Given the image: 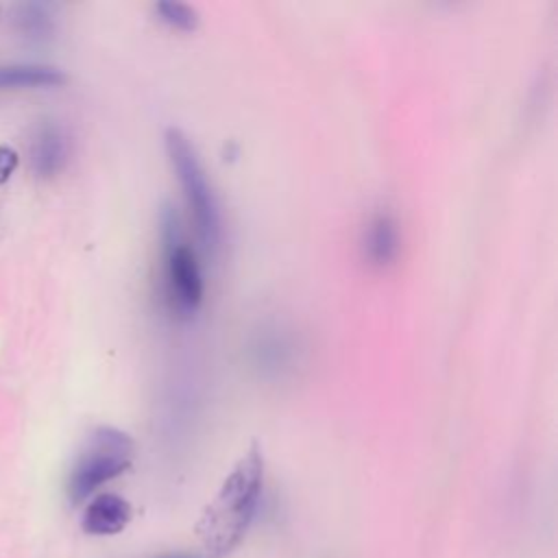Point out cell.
Segmentation results:
<instances>
[{"mask_svg":"<svg viewBox=\"0 0 558 558\" xmlns=\"http://www.w3.org/2000/svg\"><path fill=\"white\" fill-rule=\"evenodd\" d=\"M65 159V144L57 129H44L33 148V163L39 174H54Z\"/></svg>","mask_w":558,"mask_h":558,"instance_id":"obj_8","label":"cell"},{"mask_svg":"<svg viewBox=\"0 0 558 558\" xmlns=\"http://www.w3.org/2000/svg\"><path fill=\"white\" fill-rule=\"evenodd\" d=\"M159 558H196V556H187V554H166V556H159Z\"/></svg>","mask_w":558,"mask_h":558,"instance_id":"obj_11","label":"cell"},{"mask_svg":"<svg viewBox=\"0 0 558 558\" xmlns=\"http://www.w3.org/2000/svg\"><path fill=\"white\" fill-rule=\"evenodd\" d=\"M159 225H161L163 272H166L168 296L174 310L183 314H192L203 301V275H201L196 253L181 238L179 218L170 207L161 211Z\"/></svg>","mask_w":558,"mask_h":558,"instance_id":"obj_4","label":"cell"},{"mask_svg":"<svg viewBox=\"0 0 558 558\" xmlns=\"http://www.w3.org/2000/svg\"><path fill=\"white\" fill-rule=\"evenodd\" d=\"M65 81L63 72L50 65H9L0 68V89L54 87Z\"/></svg>","mask_w":558,"mask_h":558,"instance_id":"obj_7","label":"cell"},{"mask_svg":"<svg viewBox=\"0 0 558 558\" xmlns=\"http://www.w3.org/2000/svg\"><path fill=\"white\" fill-rule=\"evenodd\" d=\"M264 488V456L253 442L222 480L196 521V536L211 558L227 556L246 536Z\"/></svg>","mask_w":558,"mask_h":558,"instance_id":"obj_1","label":"cell"},{"mask_svg":"<svg viewBox=\"0 0 558 558\" xmlns=\"http://www.w3.org/2000/svg\"><path fill=\"white\" fill-rule=\"evenodd\" d=\"M163 144H166V155L172 166V172L181 185L196 235L207 251H216L222 238L220 205L211 190L207 172L198 159V153L192 140L181 129H174V126L166 131Z\"/></svg>","mask_w":558,"mask_h":558,"instance_id":"obj_2","label":"cell"},{"mask_svg":"<svg viewBox=\"0 0 558 558\" xmlns=\"http://www.w3.org/2000/svg\"><path fill=\"white\" fill-rule=\"evenodd\" d=\"M362 251L368 264L388 266L399 253L397 222L388 211L375 214L362 235Z\"/></svg>","mask_w":558,"mask_h":558,"instance_id":"obj_6","label":"cell"},{"mask_svg":"<svg viewBox=\"0 0 558 558\" xmlns=\"http://www.w3.org/2000/svg\"><path fill=\"white\" fill-rule=\"evenodd\" d=\"M17 168V153L11 146H0V183Z\"/></svg>","mask_w":558,"mask_h":558,"instance_id":"obj_10","label":"cell"},{"mask_svg":"<svg viewBox=\"0 0 558 558\" xmlns=\"http://www.w3.org/2000/svg\"><path fill=\"white\" fill-rule=\"evenodd\" d=\"M133 453L135 442L126 432L111 425L94 429L72 466L68 480L70 501L81 504L102 484L122 475L131 466Z\"/></svg>","mask_w":558,"mask_h":558,"instance_id":"obj_3","label":"cell"},{"mask_svg":"<svg viewBox=\"0 0 558 558\" xmlns=\"http://www.w3.org/2000/svg\"><path fill=\"white\" fill-rule=\"evenodd\" d=\"M159 20L163 24H168L170 28L174 31H194L196 24H198V15L196 11L190 7V4H183V2H159L155 7Z\"/></svg>","mask_w":558,"mask_h":558,"instance_id":"obj_9","label":"cell"},{"mask_svg":"<svg viewBox=\"0 0 558 558\" xmlns=\"http://www.w3.org/2000/svg\"><path fill=\"white\" fill-rule=\"evenodd\" d=\"M133 517L131 504L116 493H100L92 497L83 510L81 525L92 536L120 534Z\"/></svg>","mask_w":558,"mask_h":558,"instance_id":"obj_5","label":"cell"}]
</instances>
